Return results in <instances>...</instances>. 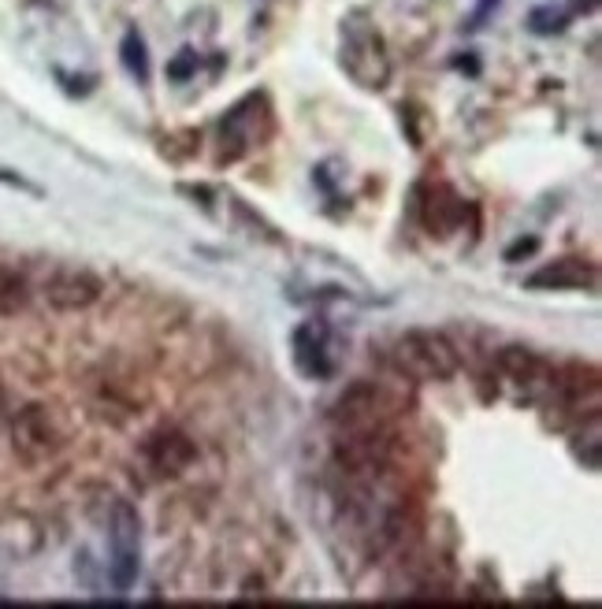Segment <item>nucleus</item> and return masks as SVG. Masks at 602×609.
Listing matches in <instances>:
<instances>
[{"mask_svg": "<svg viewBox=\"0 0 602 609\" xmlns=\"http://www.w3.org/2000/svg\"><path fill=\"white\" fill-rule=\"evenodd\" d=\"M119 56H123V67H127L138 82H149V52H145V38L138 30H127V34H123Z\"/></svg>", "mask_w": 602, "mask_h": 609, "instance_id": "16", "label": "nucleus"}, {"mask_svg": "<svg viewBox=\"0 0 602 609\" xmlns=\"http://www.w3.org/2000/svg\"><path fill=\"white\" fill-rule=\"evenodd\" d=\"M391 357L409 383H446L458 372V350L439 331H406L394 342Z\"/></svg>", "mask_w": 602, "mask_h": 609, "instance_id": "1", "label": "nucleus"}, {"mask_svg": "<svg viewBox=\"0 0 602 609\" xmlns=\"http://www.w3.org/2000/svg\"><path fill=\"white\" fill-rule=\"evenodd\" d=\"M550 394L562 402L565 413H599V368L595 364H565L562 372H554V387Z\"/></svg>", "mask_w": 602, "mask_h": 609, "instance_id": "11", "label": "nucleus"}, {"mask_svg": "<svg viewBox=\"0 0 602 609\" xmlns=\"http://www.w3.org/2000/svg\"><path fill=\"white\" fill-rule=\"evenodd\" d=\"M145 465L153 468V476L171 480V476H183L186 468L194 465L197 442L179 428H160L142 442Z\"/></svg>", "mask_w": 602, "mask_h": 609, "instance_id": "9", "label": "nucleus"}, {"mask_svg": "<svg viewBox=\"0 0 602 609\" xmlns=\"http://www.w3.org/2000/svg\"><path fill=\"white\" fill-rule=\"evenodd\" d=\"M30 301L27 279L15 272V268H0V316H15L23 312Z\"/></svg>", "mask_w": 602, "mask_h": 609, "instance_id": "15", "label": "nucleus"}, {"mask_svg": "<svg viewBox=\"0 0 602 609\" xmlns=\"http://www.w3.org/2000/svg\"><path fill=\"white\" fill-rule=\"evenodd\" d=\"M458 67H465L469 75H476V71H480V64H476V60H458Z\"/></svg>", "mask_w": 602, "mask_h": 609, "instance_id": "22", "label": "nucleus"}, {"mask_svg": "<svg viewBox=\"0 0 602 609\" xmlns=\"http://www.w3.org/2000/svg\"><path fill=\"white\" fill-rule=\"evenodd\" d=\"M528 26L536 30V34H562L565 26H569V15L562 12V8H554V4H543V8H536V12L528 15Z\"/></svg>", "mask_w": 602, "mask_h": 609, "instance_id": "17", "label": "nucleus"}, {"mask_svg": "<svg viewBox=\"0 0 602 609\" xmlns=\"http://www.w3.org/2000/svg\"><path fill=\"white\" fill-rule=\"evenodd\" d=\"M272 134V116L264 108V97H246L242 104H235L220 123V156L216 164H235L253 149L257 142H264Z\"/></svg>", "mask_w": 602, "mask_h": 609, "instance_id": "5", "label": "nucleus"}, {"mask_svg": "<svg viewBox=\"0 0 602 609\" xmlns=\"http://www.w3.org/2000/svg\"><path fill=\"white\" fill-rule=\"evenodd\" d=\"M342 67L365 90H383L391 78V60L383 45L380 30L368 23L365 15H354L342 26Z\"/></svg>", "mask_w": 602, "mask_h": 609, "instance_id": "2", "label": "nucleus"}, {"mask_svg": "<svg viewBox=\"0 0 602 609\" xmlns=\"http://www.w3.org/2000/svg\"><path fill=\"white\" fill-rule=\"evenodd\" d=\"M528 290H595L599 286V272L591 260H576V257H565V260H554V264H543L539 272H532L524 279Z\"/></svg>", "mask_w": 602, "mask_h": 609, "instance_id": "14", "label": "nucleus"}, {"mask_svg": "<svg viewBox=\"0 0 602 609\" xmlns=\"http://www.w3.org/2000/svg\"><path fill=\"white\" fill-rule=\"evenodd\" d=\"M495 368L502 379H510L513 387H521L524 398L550 394V387H554V368H550L539 353L524 350V346H506V350H498Z\"/></svg>", "mask_w": 602, "mask_h": 609, "instance_id": "10", "label": "nucleus"}, {"mask_svg": "<svg viewBox=\"0 0 602 609\" xmlns=\"http://www.w3.org/2000/svg\"><path fill=\"white\" fill-rule=\"evenodd\" d=\"M194 75H197V52L183 49L168 64V78H171V82H186V78H194Z\"/></svg>", "mask_w": 602, "mask_h": 609, "instance_id": "18", "label": "nucleus"}, {"mask_svg": "<svg viewBox=\"0 0 602 609\" xmlns=\"http://www.w3.org/2000/svg\"><path fill=\"white\" fill-rule=\"evenodd\" d=\"M290 346H294V364H298L301 376L328 379L331 372H335L324 320H309V324H301L298 331H294V338H290Z\"/></svg>", "mask_w": 602, "mask_h": 609, "instance_id": "13", "label": "nucleus"}, {"mask_svg": "<svg viewBox=\"0 0 602 609\" xmlns=\"http://www.w3.org/2000/svg\"><path fill=\"white\" fill-rule=\"evenodd\" d=\"M454 580H458V572L443 554H417V546H413L398 561V572L391 576V591L406 598H446Z\"/></svg>", "mask_w": 602, "mask_h": 609, "instance_id": "4", "label": "nucleus"}, {"mask_svg": "<svg viewBox=\"0 0 602 609\" xmlns=\"http://www.w3.org/2000/svg\"><path fill=\"white\" fill-rule=\"evenodd\" d=\"M41 294H45V301H49L56 312H79L101 301L105 283H101L90 268H56V272L45 279Z\"/></svg>", "mask_w": 602, "mask_h": 609, "instance_id": "8", "label": "nucleus"}, {"mask_svg": "<svg viewBox=\"0 0 602 609\" xmlns=\"http://www.w3.org/2000/svg\"><path fill=\"white\" fill-rule=\"evenodd\" d=\"M406 413V398L398 390H387L383 383L357 379L339 394L331 405L335 428H368V424H394V416Z\"/></svg>", "mask_w": 602, "mask_h": 609, "instance_id": "3", "label": "nucleus"}, {"mask_svg": "<svg viewBox=\"0 0 602 609\" xmlns=\"http://www.w3.org/2000/svg\"><path fill=\"white\" fill-rule=\"evenodd\" d=\"M12 446L27 465L49 461L60 450V428L45 405H23L12 416Z\"/></svg>", "mask_w": 602, "mask_h": 609, "instance_id": "7", "label": "nucleus"}, {"mask_svg": "<svg viewBox=\"0 0 602 609\" xmlns=\"http://www.w3.org/2000/svg\"><path fill=\"white\" fill-rule=\"evenodd\" d=\"M461 220H465V201L454 194L450 182H428L420 190V223L428 234L446 238V234L458 231Z\"/></svg>", "mask_w": 602, "mask_h": 609, "instance_id": "12", "label": "nucleus"}, {"mask_svg": "<svg viewBox=\"0 0 602 609\" xmlns=\"http://www.w3.org/2000/svg\"><path fill=\"white\" fill-rule=\"evenodd\" d=\"M0 182H15V186H23V190H34V186H30V182H23V179H19V175H15V171H0Z\"/></svg>", "mask_w": 602, "mask_h": 609, "instance_id": "20", "label": "nucleus"}, {"mask_svg": "<svg viewBox=\"0 0 602 609\" xmlns=\"http://www.w3.org/2000/svg\"><path fill=\"white\" fill-rule=\"evenodd\" d=\"M108 532H112V561H108V576L116 591L138 580V532H142V520L138 509L131 502H116L112 506V520H108Z\"/></svg>", "mask_w": 602, "mask_h": 609, "instance_id": "6", "label": "nucleus"}, {"mask_svg": "<svg viewBox=\"0 0 602 609\" xmlns=\"http://www.w3.org/2000/svg\"><path fill=\"white\" fill-rule=\"evenodd\" d=\"M599 0H576V12H595Z\"/></svg>", "mask_w": 602, "mask_h": 609, "instance_id": "21", "label": "nucleus"}, {"mask_svg": "<svg viewBox=\"0 0 602 609\" xmlns=\"http://www.w3.org/2000/svg\"><path fill=\"white\" fill-rule=\"evenodd\" d=\"M539 249V238H521V242H513L510 249H506V260H521V257H532Z\"/></svg>", "mask_w": 602, "mask_h": 609, "instance_id": "19", "label": "nucleus"}]
</instances>
